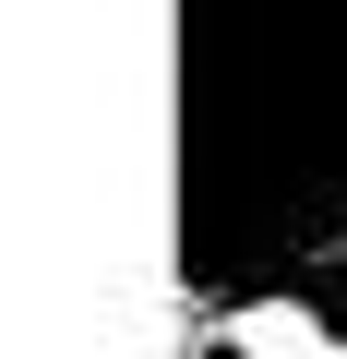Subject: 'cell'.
I'll return each mask as SVG.
<instances>
[{"mask_svg":"<svg viewBox=\"0 0 347 359\" xmlns=\"http://www.w3.org/2000/svg\"><path fill=\"white\" fill-rule=\"evenodd\" d=\"M180 299L347 323V0H180Z\"/></svg>","mask_w":347,"mask_h":359,"instance_id":"1","label":"cell"},{"mask_svg":"<svg viewBox=\"0 0 347 359\" xmlns=\"http://www.w3.org/2000/svg\"><path fill=\"white\" fill-rule=\"evenodd\" d=\"M192 311V299H180ZM228 347V359H347V323L323 299H228V311H192V347Z\"/></svg>","mask_w":347,"mask_h":359,"instance_id":"2","label":"cell"}]
</instances>
